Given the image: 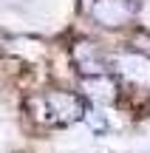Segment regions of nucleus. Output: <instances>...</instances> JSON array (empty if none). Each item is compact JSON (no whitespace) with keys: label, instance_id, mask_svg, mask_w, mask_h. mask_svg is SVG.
I'll use <instances>...</instances> for the list:
<instances>
[{"label":"nucleus","instance_id":"1","mask_svg":"<svg viewBox=\"0 0 150 153\" xmlns=\"http://www.w3.org/2000/svg\"><path fill=\"white\" fill-rule=\"evenodd\" d=\"M133 14H136L133 0H96L94 3V20L108 28L125 26Z\"/></svg>","mask_w":150,"mask_h":153},{"label":"nucleus","instance_id":"2","mask_svg":"<svg viewBox=\"0 0 150 153\" xmlns=\"http://www.w3.org/2000/svg\"><path fill=\"white\" fill-rule=\"evenodd\" d=\"M45 105H48V116L54 122H74L85 114L82 99L74 97V94H65V91H51L45 97Z\"/></svg>","mask_w":150,"mask_h":153},{"label":"nucleus","instance_id":"3","mask_svg":"<svg viewBox=\"0 0 150 153\" xmlns=\"http://www.w3.org/2000/svg\"><path fill=\"white\" fill-rule=\"evenodd\" d=\"M116 71L130 82L147 85L150 82V60L142 54H122V57H116Z\"/></svg>","mask_w":150,"mask_h":153},{"label":"nucleus","instance_id":"4","mask_svg":"<svg viewBox=\"0 0 150 153\" xmlns=\"http://www.w3.org/2000/svg\"><path fill=\"white\" fill-rule=\"evenodd\" d=\"M85 88H88V94L96 97L99 102H111V99L116 97V94H113V82L105 79V74L96 76V79H85Z\"/></svg>","mask_w":150,"mask_h":153}]
</instances>
